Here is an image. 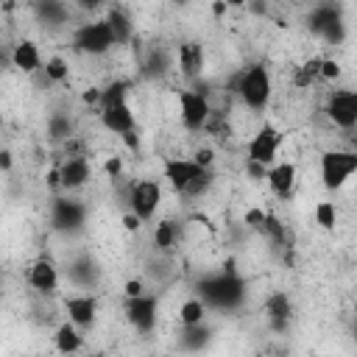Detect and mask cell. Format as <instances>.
<instances>
[{
	"label": "cell",
	"mask_w": 357,
	"mask_h": 357,
	"mask_svg": "<svg viewBox=\"0 0 357 357\" xmlns=\"http://www.w3.org/2000/svg\"><path fill=\"white\" fill-rule=\"evenodd\" d=\"M198 293H201V301H204L206 307H215V310H234V307H240V301L245 298V282H243L237 273L223 271L220 276L204 279V282L198 284Z\"/></svg>",
	"instance_id": "1"
},
{
	"label": "cell",
	"mask_w": 357,
	"mask_h": 357,
	"mask_svg": "<svg viewBox=\"0 0 357 357\" xmlns=\"http://www.w3.org/2000/svg\"><path fill=\"white\" fill-rule=\"evenodd\" d=\"M234 95H240V100L254 109L262 112L271 100V75L265 64H251L245 70L237 73V84H234Z\"/></svg>",
	"instance_id": "2"
},
{
	"label": "cell",
	"mask_w": 357,
	"mask_h": 357,
	"mask_svg": "<svg viewBox=\"0 0 357 357\" xmlns=\"http://www.w3.org/2000/svg\"><path fill=\"white\" fill-rule=\"evenodd\" d=\"M354 170H357L354 151H326L321 156V181L326 190H340Z\"/></svg>",
	"instance_id": "3"
},
{
	"label": "cell",
	"mask_w": 357,
	"mask_h": 357,
	"mask_svg": "<svg viewBox=\"0 0 357 357\" xmlns=\"http://www.w3.org/2000/svg\"><path fill=\"white\" fill-rule=\"evenodd\" d=\"M126 204H128V209L139 220H151L156 215L159 204H162V187H159V181H153V178H142L137 184L131 181L128 190H126Z\"/></svg>",
	"instance_id": "4"
},
{
	"label": "cell",
	"mask_w": 357,
	"mask_h": 357,
	"mask_svg": "<svg viewBox=\"0 0 357 357\" xmlns=\"http://www.w3.org/2000/svg\"><path fill=\"white\" fill-rule=\"evenodd\" d=\"M310 31L318 33V36H324V39L332 42V45H340L343 36H346V25H343L340 8L332 6V3L315 6V8L310 11Z\"/></svg>",
	"instance_id": "5"
},
{
	"label": "cell",
	"mask_w": 357,
	"mask_h": 357,
	"mask_svg": "<svg viewBox=\"0 0 357 357\" xmlns=\"http://www.w3.org/2000/svg\"><path fill=\"white\" fill-rule=\"evenodd\" d=\"M73 45H75V50H81V53L103 56V53H109V50L114 47V36H112L109 25H106L103 20H98V22H84V25L75 31Z\"/></svg>",
	"instance_id": "6"
},
{
	"label": "cell",
	"mask_w": 357,
	"mask_h": 357,
	"mask_svg": "<svg viewBox=\"0 0 357 357\" xmlns=\"http://www.w3.org/2000/svg\"><path fill=\"white\" fill-rule=\"evenodd\" d=\"M178 109H181L178 114H181L184 128H187V131H201L204 123H206V114H209L212 103H209L206 95H201V92H195V89H184V92L178 95Z\"/></svg>",
	"instance_id": "7"
},
{
	"label": "cell",
	"mask_w": 357,
	"mask_h": 357,
	"mask_svg": "<svg viewBox=\"0 0 357 357\" xmlns=\"http://www.w3.org/2000/svg\"><path fill=\"white\" fill-rule=\"evenodd\" d=\"M326 117L337 126L351 131L357 123V95L351 89H335L326 100Z\"/></svg>",
	"instance_id": "8"
},
{
	"label": "cell",
	"mask_w": 357,
	"mask_h": 357,
	"mask_svg": "<svg viewBox=\"0 0 357 357\" xmlns=\"http://www.w3.org/2000/svg\"><path fill=\"white\" fill-rule=\"evenodd\" d=\"M86 206L78 198H53L50 206V220L59 231H78L84 226Z\"/></svg>",
	"instance_id": "9"
},
{
	"label": "cell",
	"mask_w": 357,
	"mask_h": 357,
	"mask_svg": "<svg viewBox=\"0 0 357 357\" xmlns=\"http://www.w3.org/2000/svg\"><path fill=\"white\" fill-rule=\"evenodd\" d=\"M126 315H128V321H131L134 329L151 332L156 326V298L153 296H145V293L126 298Z\"/></svg>",
	"instance_id": "10"
},
{
	"label": "cell",
	"mask_w": 357,
	"mask_h": 357,
	"mask_svg": "<svg viewBox=\"0 0 357 357\" xmlns=\"http://www.w3.org/2000/svg\"><path fill=\"white\" fill-rule=\"evenodd\" d=\"M276 151H279V131L273 126H262L251 142H248V159L251 162H259V165H271L276 159Z\"/></svg>",
	"instance_id": "11"
},
{
	"label": "cell",
	"mask_w": 357,
	"mask_h": 357,
	"mask_svg": "<svg viewBox=\"0 0 357 357\" xmlns=\"http://www.w3.org/2000/svg\"><path fill=\"white\" fill-rule=\"evenodd\" d=\"M201 170H204L201 165H195L192 159H181V156H173V159L165 162V178H167V184H170L176 192H184V187H187Z\"/></svg>",
	"instance_id": "12"
},
{
	"label": "cell",
	"mask_w": 357,
	"mask_h": 357,
	"mask_svg": "<svg viewBox=\"0 0 357 357\" xmlns=\"http://www.w3.org/2000/svg\"><path fill=\"white\" fill-rule=\"evenodd\" d=\"M64 310H67V318H70L75 326L89 329V326L95 324V315H98V301H95L89 293H84V296H70V298L64 301Z\"/></svg>",
	"instance_id": "13"
},
{
	"label": "cell",
	"mask_w": 357,
	"mask_h": 357,
	"mask_svg": "<svg viewBox=\"0 0 357 357\" xmlns=\"http://www.w3.org/2000/svg\"><path fill=\"white\" fill-rule=\"evenodd\" d=\"M176 56H178V73L187 81H198L204 73V47L198 42H181Z\"/></svg>",
	"instance_id": "14"
},
{
	"label": "cell",
	"mask_w": 357,
	"mask_h": 357,
	"mask_svg": "<svg viewBox=\"0 0 357 357\" xmlns=\"http://www.w3.org/2000/svg\"><path fill=\"white\" fill-rule=\"evenodd\" d=\"M89 162L84 156H70L59 165V176H61V187L64 190H78L89 181Z\"/></svg>",
	"instance_id": "15"
},
{
	"label": "cell",
	"mask_w": 357,
	"mask_h": 357,
	"mask_svg": "<svg viewBox=\"0 0 357 357\" xmlns=\"http://www.w3.org/2000/svg\"><path fill=\"white\" fill-rule=\"evenodd\" d=\"M100 123L112 134H126V131L134 128V112L128 109V103L106 106V109H100Z\"/></svg>",
	"instance_id": "16"
},
{
	"label": "cell",
	"mask_w": 357,
	"mask_h": 357,
	"mask_svg": "<svg viewBox=\"0 0 357 357\" xmlns=\"http://www.w3.org/2000/svg\"><path fill=\"white\" fill-rule=\"evenodd\" d=\"M265 178H268L271 190H273L279 198H290V195H293V187H296V165H290V162L273 165V167H268Z\"/></svg>",
	"instance_id": "17"
},
{
	"label": "cell",
	"mask_w": 357,
	"mask_h": 357,
	"mask_svg": "<svg viewBox=\"0 0 357 357\" xmlns=\"http://www.w3.org/2000/svg\"><path fill=\"white\" fill-rule=\"evenodd\" d=\"M28 282L39 293H53L59 287V271H56V265L50 259H36L31 265V271H28Z\"/></svg>",
	"instance_id": "18"
},
{
	"label": "cell",
	"mask_w": 357,
	"mask_h": 357,
	"mask_svg": "<svg viewBox=\"0 0 357 357\" xmlns=\"http://www.w3.org/2000/svg\"><path fill=\"white\" fill-rule=\"evenodd\" d=\"M265 312H268L271 329L282 332V329H287V326H290L293 304H290V298H287L284 293H273V296H268V301H265Z\"/></svg>",
	"instance_id": "19"
},
{
	"label": "cell",
	"mask_w": 357,
	"mask_h": 357,
	"mask_svg": "<svg viewBox=\"0 0 357 357\" xmlns=\"http://www.w3.org/2000/svg\"><path fill=\"white\" fill-rule=\"evenodd\" d=\"M103 22L109 25V31L114 36V45H126L131 39V33H134V22L123 8H109Z\"/></svg>",
	"instance_id": "20"
},
{
	"label": "cell",
	"mask_w": 357,
	"mask_h": 357,
	"mask_svg": "<svg viewBox=\"0 0 357 357\" xmlns=\"http://www.w3.org/2000/svg\"><path fill=\"white\" fill-rule=\"evenodd\" d=\"M11 64L17 67V70H22V73H36L39 70V47L33 45V42H20V45H14V50H11Z\"/></svg>",
	"instance_id": "21"
},
{
	"label": "cell",
	"mask_w": 357,
	"mask_h": 357,
	"mask_svg": "<svg viewBox=\"0 0 357 357\" xmlns=\"http://www.w3.org/2000/svg\"><path fill=\"white\" fill-rule=\"evenodd\" d=\"M33 8H36V17H39L42 22H47V25H61V22H67V17H70L64 0H36Z\"/></svg>",
	"instance_id": "22"
},
{
	"label": "cell",
	"mask_w": 357,
	"mask_h": 357,
	"mask_svg": "<svg viewBox=\"0 0 357 357\" xmlns=\"http://www.w3.org/2000/svg\"><path fill=\"white\" fill-rule=\"evenodd\" d=\"M53 340H56V349L64 351V354H70V351H81V346H84V337H81V332L75 329L73 321H70V324H59Z\"/></svg>",
	"instance_id": "23"
},
{
	"label": "cell",
	"mask_w": 357,
	"mask_h": 357,
	"mask_svg": "<svg viewBox=\"0 0 357 357\" xmlns=\"http://www.w3.org/2000/svg\"><path fill=\"white\" fill-rule=\"evenodd\" d=\"M259 231H262L273 245H279V248H290V245H287V237H290V234H287V226H284L273 212H265Z\"/></svg>",
	"instance_id": "24"
},
{
	"label": "cell",
	"mask_w": 357,
	"mask_h": 357,
	"mask_svg": "<svg viewBox=\"0 0 357 357\" xmlns=\"http://www.w3.org/2000/svg\"><path fill=\"white\" fill-rule=\"evenodd\" d=\"M178 240V226L173 220H159L156 229H153V245L159 251H170Z\"/></svg>",
	"instance_id": "25"
},
{
	"label": "cell",
	"mask_w": 357,
	"mask_h": 357,
	"mask_svg": "<svg viewBox=\"0 0 357 357\" xmlns=\"http://www.w3.org/2000/svg\"><path fill=\"white\" fill-rule=\"evenodd\" d=\"M126 95H128V81H112L100 89V98H98V106L106 109V106H117V103H126Z\"/></svg>",
	"instance_id": "26"
},
{
	"label": "cell",
	"mask_w": 357,
	"mask_h": 357,
	"mask_svg": "<svg viewBox=\"0 0 357 357\" xmlns=\"http://www.w3.org/2000/svg\"><path fill=\"white\" fill-rule=\"evenodd\" d=\"M204 315H206V304L201 298H187L181 307H178V321L184 326H192V324H204Z\"/></svg>",
	"instance_id": "27"
},
{
	"label": "cell",
	"mask_w": 357,
	"mask_h": 357,
	"mask_svg": "<svg viewBox=\"0 0 357 357\" xmlns=\"http://www.w3.org/2000/svg\"><path fill=\"white\" fill-rule=\"evenodd\" d=\"M70 273H73V279H75L78 284H86V287H89V284L98 279V268H95V262H92L89 257H81V259H75Z\"/></svg>",
	"instance_id": "28"
},
{
	"label": "cell",
	"mask_w": 357,
	"mask_h": 357,
	"mask_svg": "<svg viewBox=\"0 0 357 357\" xmlns=\"http://www.w3.org/2000/svg\"><path fill=\"white\" fill-rule=\"evenodd\" d=\"M212 181H215V176H212V170L209 167H204L187 187H184V192L181 195H190V198H198V195H204L209 187H212Z\"/></svg>",
	"instance_id": "29"
},
{
	"label": "cell",
	"mask_w": 357,
	"mask_h": 357,
	"mask_svg": "<svg viewBox=\"0 0 357 357\" xmlns=\"http://www.w3.org/2000/svg\"><path fill=\"white\" fill-rule=\"evenodd\" d=\"M47 134H50L53 139H67V137L73 134L70 117H67V114H53L50 123H47Z\"/></svg>",
	"instance_id": "30"
},
{
	"label": "cell",
	"mask_w": 357,
	"mask_h": 357,
	"mask_svg": "<svg viewBox=\"0 0 357 357\" xmlns=\"http://www.w3.org/2000/svg\"><path fill=\"white\" fill-rule=\"evenodd\" d=\"M315 220H318V226L321 229H335V220H337V212H335V204L332 201H318V206H315Z\"/></svg>",
	"instance_id": "31"
},
{
	"label": "cell",
	"mask_w": 357,
	"mask_h": 357,
	"mask_svg": "<svg viewBox=\"0 0 357 357\" xmlns=\"http://www.w3.org/2000/svg\"><path fill=\"white\" fill-rule=\"evenodd\" d=\"M67 61L61 59V56H53L47 64H45V78L47 81H53V84H61V81H67Z\"/></svg>",
	"instance_id": "32"
},
{
	"label": "cell",
	"mask_w": 357,
	"mask_h": 357,
	"mask_svg": "<svg viewBox=\"0 0 357 357\" xmlns=\"http://www.w3.org/2000/svg\"><path fill=\"white\" fill-rule=\"evenodd\" d=\"M167 56H165V50H151V56H148V61H145V73L148 75H162L165 70H167Z\"/></svg>",
	"instance_id": "33"
},
{
	"label": "cell",
	"mask_w": 357,
	"mask_h": 357,
	"mask_svg": "<svg viewBox=\"0 0 357 357\" xmlns=\"http://www.w3.org/2000/svg\"><path fill=\"white\" fill-rule=\"evenodd\" d=\"M318 75H321L324 81H335V78H340V61H337V59H321Z\"/></svg>",
	"instance_id": "34"
},
{
	"label": "cell",
	"mask_w": 357,
	"mask_h": 357,
	"mask_svg": "<svg viewBox=\"0 0 357 357\" xmlns=\"http://www.w3.org/2000/svg\"><path fill=\"white\" fill-rule=\"evenodd\" d=\"M212 159H215L212 148H198V151H195V156H192V162H195V165H201V167H209V165H212Z\"/></svg>",
	"instance_id": "35"
},
{
	"label": "cell",
	"mask_w": 357,
	"mask_h": 357,
	"mask_svg": "<svg viewBox=\"0 0 357 357\" xmlns=\"http://www.w3.org/2000/svg\"><path fill=\"white\" fill-rule=\"evenodd\" d=\"M103 170H106V176H112V178H120V173H123V162H120L117 156H112V159H106Z\"/></svg>",
	"instance_id": "36"
},
{
	"label": "cell",
	"mask_w": 357,
	"mask_h": 357,
	"mask_svg": "<svg viewBox=\"0 0 357 357\" xmlns=\"http://www.w3.org/2000/svg\"><path fill=\"white\" fill-rule=\"evenodd\" d=\"M262 218H265L262 209H248V212H245V223H248L251 229H257V231H259V226H262Z\"/></svg>",
	"instance_id": "37"
},
{
	"label": "cell",
	"mask_w": 357,
	"mask_h": 357,
	"mask_svg": "<svg viewBox=\"0 0 357 357\" xmlns=\"http://www.w3.org/2000/svg\"><path fill=\"white\" fill-rule=\"evenodd\" d=\"M123 293H126V298L139 296V293H142V282H139V279H128V282L123 284Z\"/></svg>",
	"instance_id": "38"
},
{
	"label": "cell",
	"mask_w": 357,
	"mask_h": 357,
	"mask_svg": "<svg viewBox=\"0 0 357 357\" xmlns=\"http://www.w3.org/2000/svg\"><path fill=\"white\" fill-rule=\"evenodd\" d=\"M139 223H142V220H139L134 212H126V215H123V229H126V231H137Z\"/></svg>",
	"instance_id": "39"
},
{
	"label": "cell",
	"mask_w": 357,
	"mask_h": 357,
	"mask_svg": "<svg viewBox=\"0 0 357 357\" xmlns=\"http://www.w3.org/2000/svg\"><path fill=\"white\" fill-rule=\"evenodd\" d=\"M120 137H123V142H126L131 151H137V148H139V137H137V131H134V128H131V131H126V134H120Z\"/></svg>",
	"instance_id": "40"
},
{
	"label": "cell",
	"mask_w": 357,
	"mask_h": 357,
	"mask_svg": "<svg viewBox=\"0 0 357 357\" xmlns=\"http://www.w3.org/2000/svg\"><path fill=\"white\" fill-rule=\"evenodd\" d=\"M226 8H229V6H226L223 0H215V3H212V17H215V20H220V17L226 14Z\"/></svg>",
	"instance_id": "41"
},
{
	"label": "cell",
	"mask_w": 357,
	"mask_h": 357,
	"mask_svg": "<svg viewBox=\"0 0 357 357\" xmlns=\"http://www.w3.org/2000/svg\"><path fill=\"white\" fill-rule=\"evenodd\" d=\"M98 98H100V89L98 86H92V89L84 92V103H98Z\"/></svg>",
	"instance_id": "42"
},
{
	"label": "cell",
	"mask_w": 357,
	"mask_h": 357,
	"mask_svg": "<svg viewBox=\"0 0 357 357\" xmlns=\"http://www.w3.org/2000/svg\"><path fill=\"white\" fill-rule=\"evenodd\" d=\"M47 187H53V190H56V187H61V176H59V167L47 173Z\"/></svg>",
	"instance_id": "43"
},
{
	"label": "cell",
	"mask_w": 357,
	"mask_h": 357,
	"mask_svg": "<svg viewBox=\"0 0 357 357\" xmlns=\"http://www.w3.org/2000/svg\"><path fill=\"white\" fill-rule=\"evenodd\" d=\"M11 165H14L11 153L8 151H0V170H11Z\"/></svg>",
	"instance_id": "44"
},
{
	"label": "cell",
	"mask_w": 357,
	"mask_h": 357,
	"mask_svg": "<svg viewBox=\"0 0 357 357\" xmlns=\"http://www.w3.org/2000/svg\"><path fill=\"white\" fill-rule=\"evenodd\" d=\"M73 3H75L78 8H89V11L98 8V6H103V0H73Z\"/></svg>",
	"instance_id": "45"
},
{
	"label": "cell",
	"mask_w": 357,
	"mask_h": 357,
	"mask_svg": "<svg viewBox=\"0 0 357 357\" xmlns=\"http://www.w3.org/2000/svg\"><path fill=\"white\" fill-rule=\"evenodd\" d=\"M223 3H226L229 8H240V6H245L248 0H223Z\"/></svg>",
	"instance_id": "46"
},
{
	"label": "cell",
	"mask_w": 357,
	"mask_h": 357,
	"mask_svg": "<svg viewBox=\"0 0 357 357\" xmlns=\"http://www.w3.org/2000/svg\"><path fill=\"white\" fill-rule=\"evenodd\" d=\"M173 3H178V6H184V3H187V0H173Z\"/></svg>",
	"instance_id": "47"
}]
</instances>
